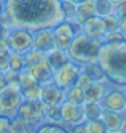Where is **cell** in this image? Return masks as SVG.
<instances>
[{
	"label": "cell",
	"instance_id": "3957f363",
	"mask_svg": "<svg viewBox=\"0 0 126 133\" xmlns=\"http://www.w3.org/2000/svg\"><path fill=\"white\" fill-rule=\"evenodd\" d=\"M102 46V40L96 39V37H91L85 32H80L73 37L72 43L67 48V53H69L70 59L77 64H86V63H93L98 61V56Z\"/></svg>",
	"mask_w": 126,
	"mask_h": 133
},
{
	"label": "cell",
	"instance_id": "83f0119b",
	"mask_svg": "<svg viewBox=\"0 0 126 133\" xmlns=\"http://www.w3.org/2000/svg\"><path fill=\"white\" fill-rule=\"evenodd\" d=\"M26 61H27V66H34V64H40V63H46V53L45 51H40L37 48H32L26 53Z\"/></svg>",
	"mask_w": 126,
	"mask_h": 133
},
{
	"label": "cell",
	"instance_id": "6da1fadb",
	"mask_svg": "<svg viewBox=\"0 0 126 133\" xmlns=\"http://www.w3.org/2000/svg\"><path fill=\"white\" fill-rule=\"evenodd\" d=\"M5 11L14 27L37 31L64 21L61 0H5Z\"/></svg>",
	"mask_w": 126,
	"mask_h": 133
},
{
	"label": "cell",
	"instance_id": "4dcf8cb0",
	"mask_svg": "<svg viewBox=\"0 0 126 133\" xmlns=\"http://www.w3.org/2000/svg\"><path fill=\"white\" fill-rule=\"evenodd\" d=\"M61 6H62V11H64V19L77 16V5L72 3L70 0H61Z\"/></svg>",
	"mask_w": 126,
	"mask_h": 133
},
{
	"label": "cell",
	"instance_id": "7c38bea8",
	"mask_svg": "<svg viewBox=\"0 0 126 133\" xmlns=\"http://www.w3.org/2000/svg\"><path fill=\"white\" fill-rule=\"evenodd\" d=\"M40 101L43 104H62L65 101V95L61 87H57L54 82H48L42 85Z\"/></svg>",
	"mask_w": 126,
	"mask_h": 133
},
{
	"label": "cell",
	"instance_id": "7402d4cb",
	"mask_svg": "<svg viewBox=\"0 0 126 133\" xmlns=\"http://www.w3.org/2000/svg\"><path fill=\"white\" fill-rule=\"evenodd\" d=\"M27 131H35V128L19 114L13 119H10V133H27Z\"/></svg>",
	"mask_w": 126,
	"mask_h": 133
},
{
	"label": "cell",
	"instance_id": "ab89813d",
	"mask_svg": "<svg viewBox=\"0 0 126 133\" xmlns=\"http://www.w3.org/2000/svg\"><path fill=\"white\" fill-rule=\"evenodd\" d=\"M120 114H121V116H123V119H126V106L123 108V111H121Z\"/></svg>",
	"mask_w": 126,
	"mask_h": 133
},
{
	"label": "cell",
	"instance_id": "f35d334b",
	"mask_svg": "<svg viewBox=\"0 0 126 133\" xmlns=\"http://www.w3.org/2000/svg\"><path fill=\"white\" fill-rule=\"evenodd\" d=\"M120 133H126V119L123 120V125H121V130H120Z\"/></svg>",
	"mask_w": 126,
	"mask_h": 133
},
{
	"label": "cell",
	"instance_id": "b9f144b4",
	"mask_svg": "<svg viewBox=\"0 0 126 133\" xmlns=\"http://www.w3.org/2000/svg\"><path fill=\"white\" fill-rule=\"evenodd\" d=\"M2 11H3V10H0V21H2Z\"/></svg>",
	"mask_w": 126,
	"mask_h": 133
},
{
	"label": "cell",
	"instance_id": "60d3db41",
	"mask_svg": "<svg viewBox=\"0 0 126 133\" xmlns=\"http://www.w3.org/2000/svg\"><path fill=\"white\" fill-rule=\"evenodd\" d=\"M72 3H75V5H78V3H81V2H85V0H70Z\"/></svg>",
	"mask_w": 126,
	"mask_h": 133
},
{
	"label": "cell",
	"instance_id": "8fae6325",
	"mask_svg": "<svg viewBox=\"0 0 126 133\" xmlns=\"http://www.w3.org/2000/svg\"><path fill=\"white\" fill-rule=\"evenodd\" d=\"M19 93L23 99H40L42 83L34 80L26 69L19 72Z\"/></svg>",
	"mask_w": 126,
	"mask_h": 133
},
{
	"label": "cell",
	"instance_id": "836d02e7",
	"mask_svg": "<svg viewBox=\"0 0 126 133\" xmlns=\"http://www.w3.org/2000/svg\"><path fill=\"white\" fill-rule=\"evenodd\" d=\"M10 51H11V43H10L8 37L0 39V55H10Z\"/></svg>",
	"mask_w": 126,
	"mask_h": 133
},
{
	"label": "cell",
	"instance_id": "8992f818",
	"mask_svg": "<svg viewBox=\"0 0 126 133\" xmlns=\"http://www.w3.org/2000/svg\"><path fill=\"white\" fill-rule=\"evenodd\" d=\"M8 40H10V43H11V50L24 53V55L29 50L34 48L32 31L24 29V27H13V29H10Z\"/></svg>",
	"mask_w": 126,
	"mask_h": 133
},
{
	"label": "cell",
	"instance_id": "ba28073f",
	"mask_svg": "<svg viewBox=\"0 0 126 133\" xmlns=\"http://www.w3.org/2000/svg\"><path fill=\"white\" fill-rule=\"evenodd\" d=\"M85 120H86V117L83 112V106L72 104L69 101H64L61 104V123L69 131L72 130V127L78 125V123H83Z\"/></svg>",
	"mask_w": 126,
	"mask_h": 133
},
{
	"label": "cell",
	"instance_id": "d6986e66",
	"mask_svg": "<svg viewBox=\"0 0 126 133\" xmlns=\"http://www.w3.org/2000/svg\"><path fill=\"white\" fill-rule=\"evenodd\" d=\"M81 71L86 72L91 77L93 82H109L107 77H105V72L101 68V64L98 61H93V63H86L81 66Z\"/></svg>",
	"mask_w": 126,
	"mask_h": 133
},
{
	"label": "cell",
	"instance_id": "9c48e42d",
	"mask_svg": "<svg viewBox=\"0 0 126 133\" xmlns=\"http://www.w3.org/2000/svg\"><path fill=\"white\" fill-rule=\"evenodd\" d=\"M102 108L107 111H115V112H121L123 108L126 106V93H124V87L120 85H113L110 83V87L105 93L104 99L101 101Z\"/></svg>",
	"mask_w": 126,
	"mask_h": 133
},
{
	"label": "cell",
	"instance_id": "277c9868",
	"mask_svg": "<svg viewBox=\"0 0 126 133\" xmlns=\"http://www.w3.org/2000/svg\"><path fill=\"white\" fill-rule=\"evenodd\" d=\"M18 114L37 130V127L45 120V106L40 99H23Z\"/></svg>",
	"mask_w": 126,
	"mask_h": 133
},
{
	"label": "cell",
	"instance_id": "ac0fdd59",
	"mask_svg": "<svg viewBox=\"0 0 126 133\" xmlns=\"http://www.w3.org/2000/svg\"><path fill=\"white\" fill-rule=\"evenodd\" d=\"M46 59H48V64L53 68V71L59 69L64 64L72 61L69 53H67V50H59V48H53L50 51H46Z\"/></svg>",
	"mask_w": 126,
	"mask_h": 133
},
{
	"label": "cell",
	"instance_id": "f546056e",
	"mask_svg": "<svg viewBox=\"0 0 126 133\" xmlns=\"http://www.w3.org/2000/svg\"><path fill=\"white\" fill-rule=\"evenodd\" d=\"M101 19H102V26H104L105 34L120 29V23H118V16H117V15H109V16L101 18Z\"/></svg>",
	"mask_w": 126,
	"mask_h": 133
},
{
	"label": "cell",
	"instance_id": "5b68a950",
	"mask_svg": "<svg viewBox=\"0 0 126 133\" xmlns=\"http://www.w3.org/2000/svg\"><path fill=\"white\" fill-rule=\"evenodd\" d=\"M23 103V96L18 88L6 87L0 93V116H5L8 119H13L18 116V109Z\"/></svg>",
	"mask_w": 126,
	"mask_h": 133
},
{
	"label": "cell",
	"instance_id": "f6af8a7d",
	"mask_svg": "<svg viewBox=\"0 0 126 133\" xmlns=\"http://www.w3.org/2000/svg\"><path fill=\"white\" fill-rule=\"evenodd\" d=\"M124 93H126V87H124Z\"/></svg>",
	"mask_w": 126,
	"mask_h": 133
},
{
	"label": "cell",
	"instance_id": "2e32d148",
	"mask_svg": "<svg viewBox=\"0 0 126 133\" xmlns=\"http://www.w3.org/2000/svg\"><path fill=\"white\" fill-rule=\"evenodd\" d=\"M101 119H102L104 125H105V130H107V133H120L121 125H123V120H124L120 112L104 109Z\"/></svg>",
	"mask_w": 126,
	"mask_h": 133
},
{
	"label": "cell",
	"instance_id": "d590c367",
	"mask_svg": "<svg viewBox=\"0 0 126 133\" xmlns=\"http://www.w3.org/2000/svg\"><path fill=\"white\" fill-rule=\"evenodd\" d=\"M8 68V55H0V72H6Z\"/></svg>",
	"mask_w": 126,
	"mask_h": 133
},
{
	"label": "cell",
	"instance_id": "1f68e13d",
	"mask_svg": "<svg viewBox=\"0 0 126 133\" xmlns=\"http://www.w3.org/2000/svg\"><path fill=\"white\" fill-rule=\"evenodd\" d=\"M93 83V80H91V77L86 72H83V71H80V74H78V79H77V82H75V85H78L80 88H83V90H86L90 87V85Z\"/></svg>",
	"mask_w": 126,
	"mask_h": 133
},
{
	"label": "cell",
	"instance_id": "74e56055",
	"mask_svg": "<svg viewBox=\"0 0 126 133\" xmlns=\"http://www.w3.org/2000/svg\"><path fill=\"white\" fill-rule=\"evenodd\" d=\"M8 34H10V29H8V27H5L2 23H0V39H6Z\"/></svg>",
	"mask_w": 126,
	"mask_h": 133
},
{
	"label": "cell",
	"instance_id": "f1b7e54d",
	"mask_svg": "<svg viewBox=\"0 0 126 133\" xmlns=\"http://www.w3.org/2000/svg\"><path fill=\"white\" fill-rule=\"evenodd\" d=\"M85 130H86V133H105V131H107L102 119L85 120Z\"/></svg>",
	"mask_w": 126,
	"mask_h": 133
},
{
	"label": "cell",
	"instance_id": "ee69618b",
	"mask_svg": "<svg viewBox=\"0 0 126 133\" xmlns=\"http://www.w3.org/2000/svg\"><path fill=\"white\" fill-rule=\"evenodd\" d=\"M123 35H124V39H126V31H124V32H123Z\"/></svg>",
	"mask_w": 126,
	"mask_h": 133
},
{
	"label": "cell",
	"instance_id": "8d00e7d4",
	"mask_svg": "<svg viewBox=\"0 0 126 133\" xmlns=\"http://www.w3.org/2000/svg\"><path fill=\"white\" fill-rule=\"evenodd\" d=\"M6 87H8V82H6V77H5V72H0V93Z\"/></svg>",
	"mask_w": 126,
	"mask_h": 133
},
{
	"label": "cell",
	"instance_id": "cb8c5ba5",
	"mask_svg": "<svg viewBox=\"0 0 126 133\" xmlns=\"http://www.w3.org/2000/svg\"><path fill=\"white\" fill-rule=\"evenodd\" d=\"M64 95H65V101H69L72 104H78V106H81V104L85 103V90L80 88L78 85H72V87L65 88Z\"/></svg>",
	"mask_w": 126,
	"mask_h": 133
},
{
	"label": "cell",
	"instance_id": "d6a6232c",
	"mask_svg": "<svg viewBox=\"0 0 126 133\" xmlns=\"http://www.w3.org/2000/svg\"><path fill=\"white\" fill-rule=\"evenodd\" d=\"M113 15H117L118 18H121V16L126 15V0H120V2L115 3V11H113Z\"/></svg>",
	"mask_w": 126,
	"mask_h": 133
},
{
	"label": "cell",
	"instance_id": "e575fe53",
	"mask_svg": "<svg viewBox=\"0 0 126 133\" xmlns=\"http://www.w3.org/2000/svg\"><path fill=\"white\" fill-rule=\"evenodd\" d=\"M0 133H10V119L0 116Z\"/></svg>",
	"mask_w": 126,
	"mask_h": 133
},
{
	"label": "cell",
	"instance_id": "5bb4252c",
	"mask_svg": "<svg viewBox=\"0 0 126 133\" xmlns=\"http://www.w3.org/2000/svg\"><path fill=\"white\" fill-rule=\"evenodd\" d=\"M26 71L31 74V77L34 80H37L38 83H48V82H53L54 77V71L50 64L46 63H40V64H34V66H27Z\"/></svg>",
	"mask_w": 126,
	"mask_h": 133
},
{
	"label": "cell",
	"instance_id": "e0dca14e",
	"mask_svg": "<svg viewBox=\"0 0 126 133\" xmlns=\"http://www.w3.org/2000/svg\"><path fill=\"white\" fill-rule=\"evenodd\" d=\"M110 87V82H93L85 90V101H102Z\"/></svg>",
	"mask_w": 126,
	"mask_h": 133
},
{
	"label": "cell",
	"instance_id": "4fadbf2b",
	"mask_svg": "<svg viewBox=\"0 0 126 133\" xmlns=\"http://www.w3.org/2000/svg\"><path fill=\"white\" fill-rule=\"evenodd\" d=\"M32 37H34V48L45 53L54 48L53 27H43V29L32 31Z\"/></svg>",
	"mask_w": 126,
	"mask_h": 133
},
{
	"label": "cell",
	"instance_id": "7a4b0ae2",
	"mask_svg": "<svg viewBox=\"0 0 126 133\" xmlns=\"http://www.w3.org/2000/svg\"><path fill=\"white\" fill-rule=\"evenodd\" d=\"M98 63L110 83L126 87V40L118 43L102 42Z\"/></svg>",
	"mask_w": 126,
	"mask_h": 133
},
{
	"label": "cell",
	"instance_id": "44dd1931",
	"mask_svg": "<svg viewBox=\"0 0 126 133\" xmlns=\"http://www.w3.org/2000/svg\"><path fill=\"white\" fill-rule=\"evenodd\" d=\"M83 112H85V117L86 120H91V119H101L104 108L99 101H85L83 104Z\"/></svg>",
	"mask_w": 126,
	"mask_h": 133
},
{
	"label": "cell",
	"instance_id": "52a82bcc",
	"mask_svg": "<svg viewBox=\"0 0 126 133\" xmlns=\"http://www.w3.org/2000/svg\"><path fill=\"white\" fill-rule=\"evenodd\" d=\"M80 71H81V66L73 63V61H70V63L64 64L62 68L54 71L53 82L57 85V87H61L62 90H65V88L72 87V85H75L77 79H78Z\"/></svg>",
	"mask_w": 126,
	"mask_h": 133
},
{
	"label": "cell",
	"instance_id": "603a6c76",
	"mask_svg": "<svg viewBox=\"0 0 126 133\" xmlns=\"http://www.w3.org/2000/svg\"><path fill=\"white\" fill-rule=\"evenodd\" d=\"M96 16V11H94V0H85V2L77 5V19L80 23H83L85 19L88 18H93Z\"/></svg>",
	"mask_w": 126,
	"mask_h": 133
},
{
	"label": "cell",
	"instance_id": "ffe728a7",
	"mask_svg": "<svg viewBox=\"0 0 126 133\" xmlns=\"http://www.w3.org/2000/svg\"><path fill=\"white\" fill-rule=\"evenodd\" d=\"M8 69L11 71H16V72H21L27 68V61H26V55L24 53H19V51H14L11 50L8 55Z\"/></svg>",
	"mask_w": 126,
	"mask_h": 133
},
{
	"label": "cell",
	"instance_id": "484cf974",
	"mask_svg": "<svg viewBox=\"0 0 126 133\" xmlns=\"http://www.w3.org/2000/svg\"><path fill=\"white\" fill-rule=\"evenodd\" d=\"M37 133H64V131H69L62 123H56V122H48L43 120L40 125L37 127L35 130Z\"/></svg>",
	"mask_w": 126,
	"mask_h": 133
},
{
	"label": "cell",
	"instance_id": "9a60e30c",
	"mask_svg": "<svg viewBox=\"0 0 126 133\" xmlns=\"http://www.w3.org/2000/svg\"><path fill=\"white\" fill-rule=\"evenodd\" d=\"M81 32L88 34L91 37H96V39L104 40L105 31H104V26H102V19H101L99 16H93V18L85 19L81 23Z\"/></svg>",
	"mask_w": 126,
	"mask_h": 133
},
{
	"label": "cell",
	"instance_id": "4316f807",
	"mask_svg": "<svg viewBox=\"0 0 126 133\" xmlns=\"http://www.w3.org/2000/svg\"><path fill=\"white\" fill-rule=\"evenodd\" d=\"M45 106V120L61 123V104H43Z\"/></svg>",
	"mask_w": 126,
	"mask_h": 133
},
{
	"label": "cell",
	"instance_id": "7bdbcfd3",
	"mask_svg": "<svg viewBox=\"0 0 126 133\" xmlns=\"http://www.w3.org/2000/svg\"><path fill=\"white\" fill-rule=\"evenodd\" d=\"M112 2H113V3H117V2H120V0H112Z\"/></svg>",
	"mask_w": 126,
	"mask_h": 133
},
{
	"label": "cell",
	"instance_id": "d4e9b609",
	"mask_svg": "<svg viewBox=\"0 0 126 133\" xmlns=\"http://www.w3.org/2000/svg\"><path fill=\"white\" fill-rule=\"evenodd\" d=\"M94 11H96V16H99V18L113 15L115 3L112 0H94Z\"/></svg>",
	"mask_w": 126,
	"mask_h": 133
},
{
	"label": "cell",
	"instance_id": "30bf717a",
	"mask_svg": "<svg viewBox=\"0 0 126 133\" xmlns=\"http://www.w3.org/2000/svg\"><path fill=\"white\" fill-rule=\"evenodd\" d=\"M77 35L75 29L69 21H61L59 24H56L53 27V37H54V48L59 50H67L69 45L72 43L73 37Z\"/></svg>",
	"mask_w": 126,
	"mask_h": 133
}]
</instances>
